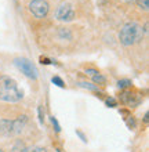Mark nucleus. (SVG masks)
Instances as JSON below:
<instances>
[{
    "mask_svg": "<svg viewBox=\"0 0 149 152\" xmlns=\"http://www.w3.org/2000/svg\"><path fill=\"white\" fill-rule=\"evenodd\" d=\"M14 64H15L17 68L20 69L21 72L24 73L26 77H29V79H32V80H36L37 79V75H39L37 68L35 66V64H33V62H31V61L28 60V58L18 57V58H15V60H14Z\"/></svg>",
    "mask_w": 149,
    "mask_h": 152,
    "instance_id": "nucleus-4",
    "label": "nucleus"
},
{
    "mask_svg": "<svg viewBox=\"0 0 149 152\" xmlns=\"http://www.w3.org/2000/svg\"><path fill=\"white\" fill-rule=\"evenodd\" d=\"M0 152H3V149H0Z\"/></svg>",
    "mask_w": 149,
    "mask_h": 152,
    "instance_id": "nucleus-18",
    "label": "nucleus"
},
{
    "mask_svg": "<svg viewBox=\"0 0 149 152\" xmlns=\"http://www.w3.org/2000/svg\"><path fill=\"white\" fill-rule=\"evenodd\" d=\"M28 118L25 115L20 116L15 120H8V119H1L0 120V134L4 137L10 136H17L20 134L26 126Z\"/></svg>",
    "mask_w": 149,
    "mask_h": 152,
    "instance_id": "nucleus-3",
    "label": "nucleus"
},
{
    "mask_svg": "<svg viewBox=\"0 0 149 152\" xmlns=\"http://www.w3.org/2000/svg\"><path fill=\"white\" fill-rule=\"evenodd\" d=\"M137 1H140V0H137Z\"/></svg>",
    "mask_w": 149,
    "mask_h": 152,
    "instance_id": "nucleus-19",
    "label": "nucleus"
},
{
    "mask_svg": "<svg viewBox=\"0 0 149 152\" xmlns=\"http://www.w3.org/2000/svg\"><path fill=\"white\" fill-rule=\"evenodd\" d=\"M79 86H80V87H83V88H89V90H93V91H100V90H98V86H94V84H91V83L80 82V83H79Z\"/></svg>",
    "mask_w": 149,
    "mask_h": 152,
    "instance_id": "nucleus-9",
    "label": "nucleus"
},
{
    "mask_svg": "<svg viewBox=\"0 0 149 152\" xmlns=\"http://www.w3.org/2000/svg\"><path fill=\"white\" fill-rule=\"evenodd\" d=\"M26 145L22 142V141H17L14 147H12V152H26Z\"/></svg>",
    "mask_w": 149,
    "mask_h": 152,
    "instance_id": "nucleus-7",
    "label": "nucleus"
},
{
    "mask_svg": "<svg viewBox=\"0 0 149 152\" xmlns=\"http://www.w3.org/2000/svg\"><path fill=\"white\" fill-rule=\"evenodd\" d=\"M91 77H93V82H94L95 84H105V83H106V79H105V76H102L100 72L95 73V75H93Z\"/></svg>",
    "mask_w": 149,
    "mask_h": 152,
    "instance_id": "nucleus-8",
    "label": "nucleus"
},
{
    "mask_svg": "<svg viewBox=\"0 0 149 152\" xmlns=\"http://www.w3.org/2000/svg\"><path fill=\"white\" fill-rule=\"evenodd\" d=\"M130 86H131V80L129 79H123L117 82V87L119 88H126V87H130Z\"/></svg>",
    "mask_w": 149,
    "mask_h": 152,
    "instance_id": "nucleus-10",
    "label": "nucleus"
},
{
    "mask_svg": "<svg viewBox=\"0 0 149 152\" xmlns=\"http://www.w3.org/2000/svg\"><path fill=\"white\" fill-rule=\"evenodd\" d=\"M51 82L54 84H57L58 87H65V84H64V82H62V79H61V77H58V76H54V77L51 79Z\"/></svg>",
    "mask_w": 149,
    "mask_h": 152,
    "instance_id": "nucleus-11",
    "label": "nucleus"
},
{
    "mask_svg": "<svg viewBox=\"0 0 149 152\" xmlns=\"http://www.w3.org/2000/svg\"><path fill=\"white\" fill-rule=\"evenodd\" d=\"M60 33H61V35H62V36H66V37H68V39H71V37H72V35H71V32H69V31H68V29H66V28H61L60 29Z\"/></svg>",
    "mask_w": 149,
    "mask_h": 152,
    "instance_id": "nucleus-13",
    "label": "nucleus"
},
{
    "mask_svg": "<svg viewBox=\"0 0 149 152\" xmlns=\"http://www.w3.org/2000/svg\"><path fill=\"white\" fill-rule=\"evenodd\" d=\"M55 18L58 21L69 22V21H72L75 18V10L69 3H62L55 10Z\"/></svg>",
    "mask_w": 149,
    "mask_h": 152,
    "instance_id": "nucleus-6",
    "label": "nucleus"
},
{
    "mask_svg": "<svg viewBox=\"0 0 149 152\" xmlns=\"http://www.w3.org/2000/svg\"><path fill=\"white\" fill-rule=\"evenodd\" d=\"M106 105L108 107H116V100L115 98H108L106 100Z\"/></svg>",
    "mask_w": 149,
    "mask_h": 152,
    "instance_id": "nucleus-15",
    "label": "nucleus"
},
{
    "mask_svg": "<svg viewBox=\"0 0 149 152\" xmlns=\"http://www.w3.org/2000/svg\"><path fill=\"white\" fill-rule=\"evenodd\" d=\"M51 123H52V126L55 127V132H57V133H60L61 127H60V123H58V120H57L55 118H51Z\"/></svg>",
    "mask_w": 149,
    "mask_h": 152,
    "instance_id": "nucleus-14",
    "label": "nucleus"
},
{
    "mask_svg": "<svg viewBox=\"0 0 149 152\" xmlns=\"http://www.w3.org/2000/svg\"><path fill=\"white\" fill-rule=\"evenodd\" d=\"M24 98V93L17 82L10 76H0V100L4 102H18Z\"/></svg>",
    "mask_w": 149,
    "mask_h": 152,
    "instance_id": "nucleus-1",
    "label": "nucleus"
},
{
    "mask_svg": "<svg viewBox=\"0 0 149 152\" xmlns=\"http://www.w3.org/2000/svg\"><path fill=\"white\" fill-rule=\"evenodd\" d=\"M29 11L32 12L36 18H44L49 14L50 6L46 0H32L29 3Z\"/></svg>",
    "mask_w": 149,
    "mask_h": 152,
    "instance_id": "nucleus-5",
    "label": "nucleus"
},
{
    "mask_svg": "<svg viewBox=\"0 0 149 152\" xmlns=\"http://www.w3.org/2000/svg\"><path fill=\"white\" fill-rule=\"evenodd\" d=\"M26 152H47V149L43 147H32V148L26 149Z\"/></svg>",
    "mask_w": 149,
    "mask_h": 152,
    "instance_id": "nucleus-12",
    "label": "nucleus"
},
{
    "mask_svg": "<svg viewBox=\"0 0 149 152\" xmlns=\"http://www.w3.org/2000/svg\"><path fill=\"white\" fill-rule=\"evenodd\" d=\"M138 4H140L144 10H148V0H140V1H138Z\"/></svg>",
    "mask_w": 149,
    "mask_h": 152,
    "instance_id": "nucleus-16",
    "label": "nucleus"
},
{
    "mask_svg": "<svg viewBox=\"0 0 149 152\" xmlns=\"http://www.w3.org/2000/svg\"><path fill=\"white\" fill-rule=\"evenodd\" d=\"M86 73H89L90 76H93V75H95V73H98V71H95V69H87Z\"/></svg>",
    "mask_w": 149,
    "mask_h": 152,
    "instance_id": "nucleus-17",
    "label": "nucleus"
},
{
    "mask_svg": "<svg viewBox=\"0 0 149 152\" xmlns=\"http://www.w3.org/2000/svg\"><path fill=\"white\" fill-rule=\"evenodd\" d=\"M142 37H144V29L137 22H127L119 33V40L123 46H133L141 42Z\"/></svg>",
    "mask_w": 149,
    "mask_h": 152,
    "instance_id": "nucleus-2",
    "label": "nucleus"
}]
</instances>
